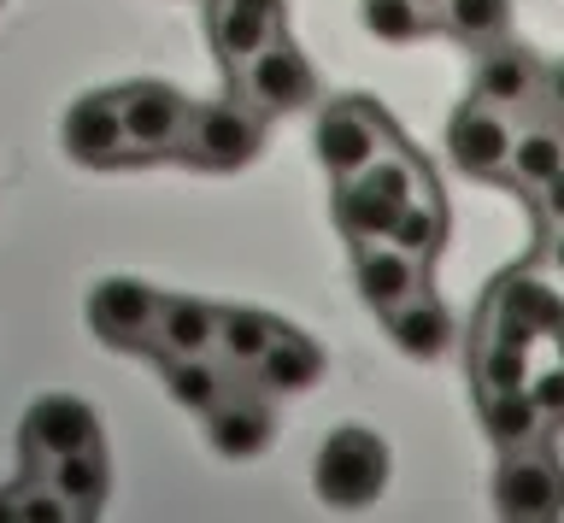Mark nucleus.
<instances>
[{
  "label": "nucleus",
  "mask_w": 564,
  "mask_h": 523,
  "mask_svg": "<svg viewBox=\"0 0 564 523\" xmlns=\"http://www.w3.org/2000/svg\"><path fill=\"white\" fill-rule=\"evenodd\" d=\"M388 470H394V459H388L382 435L365 429V424H341V429L324 435V447H317L312 488L324 505H335V512H359V505L382 500Z\"/></svg>",
  "instance_id": "1"
},
{
  "label": "nucleus",
  "mask_w": 564,
  "mask_h": 523,
  "mask_svg": "<svg viewBox=\"0 0 564 523\" xmlns=\"http://www.w3.org/2000/svg\"><path fill=\"white\" fill-rule=\"evenodd\" d=\"M118 107H123V165L176 160L194 107L171 89V83H123Z\"/></svg>",
  "instance_id": "5"
},
{
  "label": "nucleus",
  "mask_w": 564,
  "mask_h": 523,
  "mask_svg": "<svg viewBox=\"0 0 564 523\" xmlns=\"http://www.w3.org/2000/svg\"><path fill=\"white\" fill-rule=\"evenodd\" d=\"M276 329H282V324L271 318V312H253V306H224V312H218V347H212V353H218V359H224L236 377H247V371L259 364L264 347L276 341Z\"/></svg>",
  "instance_id": "24"
},
{
  "label": "nucleus",
  "mask_w": 564,
  "mask_h": 523,
  "mask_svg": "<svg viewBox=\"0 0 564 523\" xmlns=\"http://www.w3.org/2000/svg\"><path fill=\"white\" fill-rule=\"evenodd\" d=\"M423 276H430V265H423L417 253H405L400 241H352V283H359V301L377 312L400 306L405 294L423 288Z\"/></svg>",
  "instance_id": "13"
},
{
  "label": "nucleus",
  "mask_w": 564,
  "mask_h": 523,
  "mask_svg": "<svg viewBox=\"0 0 564 523\" xmlns=\"http://www.w3.org/2000/svg\"><path fill=\"white\" fill-rule=\"evenodd\" d=\"M535 118H553V124L564 130V59L546 65V77H541V112Z\"/></svg>",
  "instance_id": "31"
},
{
  "label": "nucleus",
  "mask_w": 564,
  "mask_h": 523,
  "mask_svg": "<svg viewBox=\"0 0 564 523\" xmlns=\"http://www.w3.org/2000/svg\"><path fill=\"white\" fill-rule=\"evenodd\" d=\"M541 77H546V65L529 54V47L494 42V47H482V59H476L470 95L488 100V107H500V112H511V118H535L541 112Z\"/></svg>",
  "instance_id": "11"
},
{
  "label": "nucleus",
  "mask_w": 564,
  "mask_h": 523,
  "mask_svg": "<svg viewBox=\"0 0 564 523\" xmlns=\"http://www.w3.org/2000/svg\"><path fill=\"white\" fill-rule=\"evenodd\" d=\"M476 417H482V435L500 453L511 447H535L546 442V424L553 417L541 412V400L529 389H494V394H476Z\"/></svg>",
  "instance_id": "18"
},
{
  "label": "nucleus",
  "mask_w": 564,
  "mask_h": 523,
  "mask_svg": "<svg viewBox=\"0 0 564 523\" xmlns=\"http://www.w3.org/2000/svg\"><path fill=\"white\" fill-rule=\"evenodd\" d=\"M546 341H553V359L564 364V318H558V329H553V336H546Z\"/></svg>",
  "instance_id": "36"
},
{
  "label": "nucleus",
  "mask_w": 564,
  "mask_h": 523,
  "mask_svg": "<svg viewBox=\"0 0 564 523\" xmlns=\"http://www.w3.org/2000/svg\"><path fill=\"white\" fill-rule=\"evenodd\" d=\"M535 213H541L546 230H564V171L546 188H535Z\"/></svg>",
  "instance_id": "32"
},
{
  "label": "nucleus",
  "mask_w": 564,
  "mask_h": 523,
  "mask_svg": "<svg viewBox=\"0 0 564 523\" xmlns=\"http://www.w3.org/2000/svg\"><path fill=\"white\" fill-rule=\"evenodd\" d=\"M430 24H435V12L417 7V0H365V30L377 42L405 47V42H417Z\"/></svg>",
  "instance_id": "28"
},
{
  "label": "nucleus",
  "mask_w": 564,
  "mask_h": 523,
  "mask_svg": "<svg viewBox=\"0 0 564 523\" xmlns=\"http://www.w3.org/2000/svg\"><path fill=\"white\" fill-rule=\"evenodd\" d=\"M159 301L148 283L135 276H106V283L88 288V329L106 347H123V353H153V329H159Z\"/></svg>",
  "instance_id": "10"
},
{
  "label": "nucleus",
  "mask_w": 564,
  "mask_h": 523,
  "mask_svg": "<svg viewBox=\"0 0 564 523\" xmlns=\"http://www.w3.org/2000/svg\"><path fill=\"white\" fill-rule=\"evenodd\" d=\"M388 241H400V248H405V253H417L423 265H430V259L441 253V241H447V213H441L435 183L400 206V218H394V230H388Z\"/></svg>",
  "instance_id": "27"
},
{
  "label": "nucleus",
  "mask_w": 564,
  "mask_h": 523,
  "mask_svg": "<svg viewBox=\"0 0 564 523\" xmlns=\"http://www.w3.org/2000/svg\"><path fill=\"white\" fill-rule=\"evenodd\" d=\"M218 312L194 294H165L159 301V329H153V359H183V353H212L218 347Z\"/></svg>",
  "instance_id": "17"
},
{
  "label": "nucleus",
  "mask_w": 564,
  "mask_h": 523,
  "mask_svg": "<svg viewBox=\"0 0 564 523\" xmlns=\"http://www.w3.org/2000/svg\"><path fill=\"white\" fill-rule=\"evenodd\" d=\"M229 83H236V95L253 112H264V118L306 112L317 100V72H312V59L289 42V30H276V36L264 42L241 72H229Z\"/></svg>",
  "instance_id": "4"
},
{
  "label": "nucleus",
  "mask_w": 564,
  "mask_h": 523,
  "mask_svg": "<svg viewBox=\"0 0 564 523\" xmlns=\"http://www.w3.org/2000/svg\"><path fill=\"white\" fill-rule=\"evenodd\" d=\"M247 382L253 389H264L271 400H289V394H306L324 382V347H317L312 336H300V329L282 324L276 341L259 353V364L247 371Z\"/></svg>",
  "instance_id": "16"
},
{
  "label": "nucleus",
  "mask_w": 564,
  "mask_h": 523,
  "mask_svg": "<svg viewBox=\"0 0 564 523\" xmlns=\"http://www.w3.org/2000/svg\"><path fill=\"white\" fill-rule=\"evenodd\" d=\"M276 435V412H271V394L253 389V382H236L218 406L206 412V442L224 453V459H259Z\"/></svg>",
  "instance_id": "12"
},
{
  "label": "nucleus",
  "mask_w": 564,
  "mask_h": 523,
  "mask_svg": "<svg viewBox=\"0 0 564 523\" xmlns=\"http://www.w3.org/2000/svg\"><path fill=\"white\" fill-rule=\"evenodd\" d=\"M529 347L523 341H506L494 336V329H482L476 336V353H470V382L476 394H494V389H529Z\"/></svg>",
  "instance_id": "26"
},
{
  "label": "nucleus",
  "mask_w": 564,
  "mask_h": 523,
  "mask_svg": "<svg viewBox=\"0 0 564 523\" xmlns=\"http://www.w3.org/2000/svg\"><path fill=\"white\" fill-rule=\"evenodd\" d=\"M382 329H388V341H394L400 353H412V359H441L453 347V336H458L447 301H441L430 283H423L417 294H405L400 306H388Z\"/></svg>",
  "instance_id": "15"
},
{
  "label": "nucleus",
  "mask_w": 564,
  "mask_h": 523,
  "mask_svg": "<svg viewBox=\"0 0 564 523\" xmlns=\"http://www.w3.org/2000/svg\"><path fill=\"white\" fill-rule=\"evenodd\" d=\"M494 512L518 517V523H546V517L564 512V465L546 442L500 453V470H494Z\"/></svg>",
  "instance_id": "6"
},
{
  "label": "nucleus",
  "mask_w": 564,
  "mask_h": 523,
  "mask_svg": "<svg viewBox=\"0 0 564 523\" xmlns=\"http://www.w3.org/2000/svg\"><path fill=\"white\" fill-rule=\"evenodd\" d=\"M394 142L400 135H394V124H388V112L377 107V100H365V95L329 100V107L317 112V130H312V148H317V160H324V171L335 183L359 177V171L370 160H382Z\"/></svg>",
  "instance_id": "2"
},
{
  "label": "nucleus",
  "mask_w": 564,
  "mask_h": 523,
  "mask_svg": "<svg viewBox=\"0 0 564 523\" xmlns=\"http://www.w3.org/2000/svg\"><path fill=\"white\" fill-rule=\"evenodd\" d=\"M529 394H535V400H541V412L558 424V417H564V364L553 359L546 371H535V377H529Z\"/></svg>",
  "instance_id": "30"
},
{
  "label": "nucleus",
  "mask_w": 564,
  "mask_h": 523,
  "mask_svg": "<svg viewBox=\"0 0 564 523\" xmlns=\"http://www.w3.org/2000/svg\"><path fill=\"white\" fill-rule=\"evenodd\" d=\"M264 124H271V118L253 112L241 95H224V100H212V107H194L176 160H188L200 171H241V165L259 160Z\"/></svg>",
  "instance_id": "3"
},
{
  "label": "nucleus",
  "mask_w": 564,
  "mask_h": 523,
  "mask_svg": "<svg viewBox=\"0 0 564 523\" xmlns=\"http://www.w3.org/2000/svg\"><path fill=\"white\" fill-rule=\"evenodd\" d=\"M435 24L447 30L453 42H465L482 54V47L511 36V0H447V7L435 12Z\"/></svg>",
  "instance_id": "25"
},
{
  "label": "nucleus",
  "mask_w": 564,
  "mask_h": 523,
  "mask_svg": "<svg viewBox=\"0 0 564 523\" xmlns=\"http://www.w3.org/2000/svg\"><path fill=\"white\" fill-rule=\"evenodd\" d=\"M394 218H400V200L377 195L365 177L335 183V230H341L347 241H382L388 230H394Z\"/></svg>",
  "instance_id": "23"
},
{
  "label": "nucleus",
  "mask_w": 564,
  "mask_h": 523,
  "mask_svg": "<svg viewBox=\"0 0 564 523\" xmlns=\"http://www.w3.org/2000/svg\"><path fill=\"white\" fill-rule=\"evenodd\" d=\"M558 318H564V294L546 283V276H535V271H511V276H500V283L488 288L482 329L535 347V341H546L558 329Z\"/></svg>",
  "instance_id": "9"
},
{
  "label": "nucleus",
  "mask_w": 564,
  "mask_h": 523,
  "mask_svg": "<svg viewBox=\"0 0 564 523\" xmlns=\"http://www.w3.org/2000/svg\"><path fill=\"white\" fill-rule=\"evenodd\" d=\"M282 30V19H264L253 7H236V0H206V36H212V54H218L229 72H241L247 59L259 54Z\"/></svg>",
  "instance_id": "20"
},
{
  "label": "nucleus",
  "mask_w": 564,
  "mask_h": 523,
  "mask_svg": "<svg viewBox=\"0 0 564 523\" xmlns=\"http://www.w3.org/2000/svg\"><path fill=\"white\" fill-rule=\"evenodd\" d=\"M417 7H430V12H441V7H447V0H417Z\"/></svg>",
  "instance_id": "37"
},
{
  "label": "nucleus",
  "mask_w": 564,
  "mask_h": 523,
  "mask_svg": "<svg viewBox=\"0 0 564 523\" xmlns=\"http://www.w3.org/2000/svg\"><path fill=\"white\" fill-rule=\"evenodd\" d=\"M558 171H564V130L553 124V118H529V124H518L506 183L523 188V195H535V188H546Z\"/></svg>",
  "instance_id": "21"
},
{
  "label": "nucleus",
  "mask_w": 564,
  "mask_h": 523,
  "mask_svg": "<svg viewBox=\"0 0 564 523\" xmlns=\"http://www.w3.org/2000/svg\"><path fill=\"white\" fill-rule=\"evenodd\" d=\"M18 512V488H0V517H12Z\"/></svg>",
  "instance_id": "35"
},
{
  "label": "nucleus",
  "mask_w": 564,
  "mask_h": 523,
  "mask_svg": "<svg viewBox=\"0 0 564 523\" xmlns=\"http://www.w3.org/2000/svg\"><path fill=\"white\" fill-rule=\"evenodd\" d=\"M236 7H253V12H264V19H282V7H289V0H236Z\"/></svg>",
  "instance_id": "34"
},
{
  "label": "nucleus",
  "mask_w": 564,
  "mask_h": 523,
  "mask_svg": "<svg viewBox=\"0 0 564 523\" xmlns=\"http://www.w3.org/2000/svg\"><path fill=\"white\" fill-rule=\"evenodd\" d=\"M59 142H65V153L77 165H123V107H118V89L70 100V112L59 124Z\"/></svg>",
  "instance_id": "14"
},
{
  "label": "nucleus",
  "mask_w": 564,
  "mask_h": 523,
  "mask_svg": "<svg viewBox=\"0 0 564 523\" xmlns=\"http://www.w3.org/2000/svg\"><path fill=\"white\" fill-rule=\"evenodd\" d=\"M511 142H518V118L488 107V100H476V95L447 118V160L476 183H506Z\"/></svg>",
  "instance_id": "8"
},
{
  "label": "nucleus",
  "mask_w": 564,
  "mask_h": 523,
  "mask_svg": "<svg viewBox=\"0 0 564 523\" xmlns=\"http://www.w3.org/2000/svg\"><path fill=\"white\" fill-rule=\"evenodd\" d=\"M42 482L70 505V517H95L106 505V488H112V465H106V447L88 442L77 453H65V459H53L42 470Z\"/></svg>",
  "instance_id": "19"
},
{
  "label": "nucleus",
  "mask_w": 564,
  "mask_h": 523,
  "mask_svg": "<svg viewBox=\"0 0 564 523\" xmlns=\"http://www.w3.org/2000/svg\"><path fill=\"white\" fill-rule=\"evenodd\" d=\"M159 364H165V389H171V400H176V406H188V412H200V417L241 382L218 353H183V359H159Z\"/></svg>",
  "instance_id": "22"
},
{
  "label": "nucleus",
  "mask_w": 564,
  "mask_h": 523,
  "mask_svg": "<svg viewBox=\"0 0 564 523\" xmlns=\"http://www.w3.org/2000/svg\"><path fill=\"white\" fill-rule=\"evenodd\" d=\"M88 442H100V417L88 400L77 394H42L35 406L24 412V424H18V453H24V477L42 482V470L53 459H65V453H77Z\"/></svg>",
  "instance_id": "7"
},
{
  "label": "nucleus",
  "mask_w": 564,
  "mask_h": 523,
  "mask_svg": "<svg viewBox=\"0 0 564 523\" xmlns=\"http://www.w3.org/2000/svg\"><path fill=\"white\" fill-rule=\"evenodd\" d=\"M546 265L564 276V230H553V241H546Z\"/></svg>",
  "instance_id": "33"
},
{
  "label": "nucleus",
  "mask_w": 564,
  "mask_h": 523,
  "mask_svg": "<svg viewBox=\"0 0 564 523\" xmlns=\"http://www.w3.org/2000/svg\"><path fill=\"white\" fill-rule=\"evenodd\" d=\"M12 517H24V523H59V517H70V505L53 494V488H35V477H24V482H18V512Z\"/></svg>",
  "instance_id": "29"
}]
</instances>
